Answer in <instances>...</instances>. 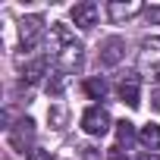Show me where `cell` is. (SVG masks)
<instances>
[{
	"label": "cell",
	"mask_w": 160,
	"mask_h": 160,
	"mask_svg": "<svg viewBox=\"0 0 160 160\" xmlns=\"http://www.w3.org/2000/svg\"><path fill=\"white\" fill-rule=\"evenodd\" d=\"M85 94H88L91 101H104V98H107V82H104L101 75H91L88 82H85Z\"/></svg>",
	"instance_id": "7c38bea8"
},
{
	"label": "cell",
	"mask_w": 160,
	"mask_h": 160,
	"mask_svg": "<svg viewBox=\"0 0 160 160\" xmlns=\"http://www.w3.org/2000/svg\"><path fill=\"white\" fill-rule=\"evenodd\" d=\"M151 101H154V107L160 110V88H154V94H151Z\"/></svg>",
	"instance_id": "ffe728a7"
},
{
	"label": "cell",
	"mask_w": 160,
	"mask_h": 160,
	"mask_svg": "<svg viewBox=\"0 0 160 160\" xmlns=\"http://www.w3.org/2000/svg\"><path fill=\"white\" fill-rule=\"evenodd\" d=\"M50 116H53V122H57V126L63 122V110H50Z\"/></svg>",
	"instance_id": "d6986e66"
},
{
	"label": "cell",
	"mask_w": 160,
	"mask_h": 160,
	"mask_svg": "<svg viewBox=\"0 0 160 160\" xmlns=\"http://www.w3.org/2000/svg\"><path fill=\"white\" fill-rule=\"evenodd\" d=\"M138 141H141L148 151H160V126H157V122H148V126H141V132H138Z\"/></svg>",
	"instance_id": "8fae6325"
},
{
	"label": "cell",
	"mask_w": 160,
	"mask_h": 160,
	"mask_svg": "<svg viewBox=\"0 0 160 160\" xmlns=\"http://www.w3.org/2000/svg\"><path fill=\"white\" fill-rule=\"evenodd\" d=\"M69 16H72V22L82 28V32H88V28L98 25V3H91V0H85V3H75Z\"/></svg>",
	"instance_id": "52a82bcc"
},
{
	"label": "cell",
	"mask_w": 160,
	"mask_h": 160,
	"mask_svg": "<svg viewBox=\"0 0 160 160\" xmlns=\"http://www.w3.org/2000/svg\"><path fill=\"white\" fill-rule=\"evenodd\" d=\"M116 94H119L122 104L138 107V104H141V75H138V72H126V75L119 78V85H116Z\"/></svg>",
	"instance_id": "5b68a950"
},
{
	"label": "cell",
	"mask_w": 160,
	"mask_h": 160,
	"mask_svg": "<svg viewBox=\"0 0 160 160\" xmlns=\"http://www.w3.org/2000/svg\"><path fill=\"white\" fill-rule=\"evenodd\" d=\"M122 57H126V41L122 38H107L101 44V63L104 66H116Z\"/></svg>",
	"instance_id": "9c48e42d"
},
{
	"label": "cell",
	"mask_w": 160,
	"mask_h": 160,
	"mask_svg": "<svg viewBox=\"0 0 160 160\" xmlns=\"http://www.w3.org/2000/svg\"><path fill=\"white\" fill-rule=\"evenodd\" d=\"M135 13H144V7L138 3V0H113V3H107V16L113 22H122V19H132Z\"/></svg>",
	"instance_id": "ba28073f"
},
{
	"label": "cell",
	"mask_w": 160,
	"mask_h": 160,
	"mask_svg": "<svg viewBox=\"0 0 160 160\" xmlns=\"http://www.w3.org/2000/svg\"><path fill=\"white\" fill-rule=\"evenodd\" d=\"M116 138H119V148H122V144L129 148V144L135 141V129H132V122H129V119L116 122Z\"/></svg>",
	"instance_id": "5bb4252c"
},
{
	"label": "cell",
	"mask_w": 160,
	"mask_h": 160,
	"mask_svg": "<svg viewBox=\"0 0 160 160\" xmlns=\"http://www.w3.org/2000/svg\"><path fill=\"white\" fill-rule=\"evenodd\" d=\"M138 160H160V157H157V154H148V151H144V154H141Z\"/></svg>",
	"instance_id": "44dd1931"
},
{
	"label": "cell",
	"mask_w": 160,
	"mask_h": 160,
	"mask_svg": "<svg viewBox=\"0 0 160 160\" xmlns=\"http://www.w3.org/2000/svg\"><path fill=\"white\" fill-rule=\"evenodd\" d=\"M82 157H85V160H98V154H94V148H82Z\"/></svg>",
	"instance_id": "ac0fdd59"
},
{
	"label": "cell",
	"mask_w": 160,
	"mask_h": 160,
	"mask_svg": "<svg viewBox=\"0 0 160 160\" xmlns=\"http://www.w3.org/2000/svg\"><path fill=\"white\" fill-rule=\"evenodd\" d=\"M32 141H35V119H32V116H22L16 126H10V144H13L16 151H22V154L28 151V154H32V151H35Z\"/></svg>",
	"instance_id": "7a4b0ae2"
},
{
	"label": "cell",
	"mask_w": 160,
	"mask_h": 160,
	"mask_svg": "<svg viewBox=\"0 0 160 160\" xmlns=\"http://www.w3.org/2000/svg\"><path fill=\"white\" fill-rule=\"evenodd\" d=\"M44 75H50V69H47V57H35V60H28V63H25V72H22V78H25L28 85L41 82Z\"/></svg>",
	"instance_id": "30bf717a"
},
{
	"label": "cell",
	"mask_w": 160,
	"mask_h": 160,
	"mask_svg": "<svg viewBox=\"0 0 160 160\" xmlns=\"http://www.w3.org/2000/svg\"><path fill=\"white\" fill-rule=\"evenodd\" d=\"M82 129L88 132V135H107L110 132V113L104 110V107H88L85 113H82Z\"/></svg>",
	"instance_id": "277c9868"
},
{
	"label": "cell",
	"mask_w": 160,
	"mask_h": 160,
	"mask_svg": "<svg viewBox=\"0 0 160 160\" xmlns=\"http://www.w3.org/2000/svg\"><path fill=\"white\" fill-rule=\"evenodd\" d=\"M41 35H44V19H41L38 13H32V16H22V19H19V41H22V47H25V50H28V47H35Z\"/></svg>",
	"instance_id": "8992f818"
},
{
	"label": "cell",
	"mask_w": 160,
	"mask_h": 160,
	"mask_svg": "<svg viewBox=\"0 0 160 160\" xmlns=\"http://www.w3.org/2000/svg\"><path fill=\"white\" fill-rule=\"evenodd\" d=\"M104 160H129V157H126V151L116 144V148H110V151H107V157H104Z\"/></svg>",
	"instance_id": "2e32d148"
},
{
	"label": "cell",
	"mask_w": 160,
	"mask_h": 160,
	"mask_svg": "<svg viewBox=\"0 0 160 160\" xmlns=\"http://www.w3.org/2000/svg\"><path fill=\"white\" fill-rule=\"evenodd\" d=\"M141 66L160 88V38H144L141 41Z\"/></svg>",
	"instance_id": "3957f363"
},
{
	"label": "cell",
	"mask_w": 160,
	"mask_h": 160,
	"mask_svg": "<svg viewBox=\"0 0 160 160\" xmlns=\"http://www.w3.org/2000/svg\"><path fill=\"white\" fill-rule=\"evenodd\" d=\"M144 19L154 22V25H160V7H144Z\"/></svg>",
	"instance_id": "9a60e30c"
},
{
	"label": "cell",
	"mask_w": 160,
	"mask_h": 160,
	"mask_svg": "<svg viewBox=\"0 0 160 160\" xmlns=\"http://www.w3.org/2000/svg\"><path fill=\"white\" fill-rule=\"evenodd\" d=\"M28 160H53V157H50L47 151H38V148H35V151L28 154Z\"/></svg>",
	"instance_id": "e0dca14e"
},
{
	"label": "cell",
	"mask_w": 160,
	"mask_h": 160,
	"mask_svg": "<svg viewBox=\"0 0 160 160\" xmlns=\"http://www.w3.org/2000/svg\"><path fill=\"white\" fill-rule=\"evenodd\" d=\"M47 50L53 53V60L60 63V69L69 75V72H78L82 69V60H85V47L75 41V35L69 32V25L63 22H53L50 32H47Z\"/></svg>",
	"instance_id": "6da1fadb"
},
{
	"label": "cell",
	"mask_w": 160,
	"mask_h": 160,
	"mask_svg": "<svg viewBox=\"0 0 160 160\" xmlns=\"http://www.w3.org/2000/svg\"><path fill=\"white\" fill-rule=\"evenodd\" d=\"M66 72L63 69H57V72H50L47 75V94H63V88H66Z\"/></svg>",
	"instance_id": "4fadbf2b"
}]
</instances>
